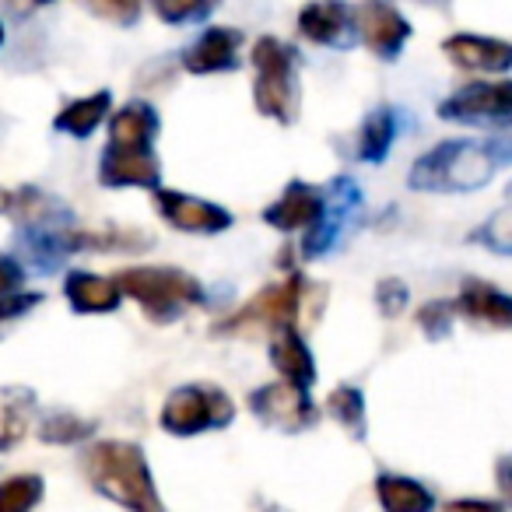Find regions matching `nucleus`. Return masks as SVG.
<instances>
[{
  "label": "nucleus",
  "mask_w": 512,
  "mask_h": 512,
  "mask_svg": "<svg viewBox=\"0 0 512 512\" xmlns=\"http://www.w3.org/2000/svg\"><path fill=\"white\" fill-rule=\"evenodd\" d=\"M158 130V120L151 113V106L134 102V106L120 109L113 116V148L116 151H148L151 137Z\"/></svg>",
  "instance_id": "f3484780"
},
{
  "label": "nucleus",
  "mask_w": 512,
  "mask_h": 512,
  "mask_svg": "<svg viewBox=\"0 0 512 512\" xmlns=\"http://www.w3.org/2000/svg\"><path fill=\"white\" fill-rule=\"evenodd\" d=\"M102 183L106 186H155L158 158L151 151H116L109 148L102 158Z\"/></svg>",
  "instance_id": "ddd939ff"
},
{
  "label": "nucleus",
  "mask_w": 512,
  "mask_h": 512,
  "mask_svg": "<svg viewBox=\"0 0 512 512\" xmlns=\"http://www.w3.org/2000/svg\"><path fill=\"white\" fill-rule=\"evenodd\" d=\"M390 141H393V116L386 113V109H379V113H372L369 120H365L362 127V158L365 162H379V158L390 151Z\"/></svg>",
  "instance_id": "b1692460"
},
{
  "label": "nucleus",
  "mask_w": 512,
  "mask_h": 512,
  "mask_svg": "<svg viewBox=\"0 0 512 512\" xmlns=\"http://www.w3.org/2000/svg\"><path fill=\"white\" fill-rule=\"evenodd\" d=\"M456 306L470 316V320H481L488 327H512V299L488 285H467Z\"/></svg>",
  "instance_id": "a211bd4d"
},
{
  "label": "nucleus",
  "mask_w": 512,
  "mask_h": 512,
  "mask_svg": "<svg viewBox=\"0 0 512 512\" xmlns=\"http://www.w3.org/2000/svg\"><path fill=\"white\" fill-rule=\"evenodd\" d=\"M446 512H502V505H491V502H449Z\"/></svg>",
  "instance_id": "f704fd0d"
},
{
  "label": "nucleus",
  "mask_w": 512,
  "mask_h": 512,
  "mask_svg": "<svg viewBox=\"0 0 512 512\" xmlns=\"http://www.w3.org/2000/svg\"><path fill=\"white\" fill-rule=\"evenodd\" d=\"M36 302H39V295H15V299H4V302H0V323L22 316L25 309L36 306Z\"/></svg>",
  "instance_id": "c756f323"
},
{
  "label": "nucleus",
  "mask_w": 512,
  "mask_h": 512,
  "mask_svg": "<svg viewBox=\"0 0 512 512\" xmlns=\"http://www.w3.org/2000/svg\"><path fill=\"white\" fill-rule=\"evenodd\" d=\"M498 488H502V495L512 502V456L498 460Z\"/></svg>",
  "instance_id": "72a5a7b5"
},
{
  "label": "nucleus",
  "mask_w": 512,
  "mask_h": 512,
  "mask_svg": "<svg viewBox=\"0 0 512 512\" xmlns=\"http://www.w3.org/2000/svg\"><path fill=\"white\" fill-rule=\"evenodd\" d=\"M120 285L99 274H71L67 278V299L81 313H113L120 306Z\"/></svg>",
  "instance_id": "dca6fc26"
},
{
  "label": "nucleus",
  "mask_w": 512,
  "mask_h": 512,
  "mask_svg": "<svg viewBox=\"0 0 512 512\" xmlns=\"http://www.w3.org/2000/svg\"><path fill=\"white\" fill-rule=\"evenodd\" d=\"M242 36L232 29H207L197 43L186 50L183 64L193 74H211V71H228L235 67V50H239Z\"/></svg>",
  "instance_id": "f8f14e48"
},
{
  "label": "nucleus",
  "mask_w": 512,
  "mask_h": 512,
  "mask_svg": "<svg viewBox=\"0 0 512 512\" xmlns=\"http://www.w3.org/2000/svg\"><path fill=\"white\" fill-rule=\"evenodd\" d=\"M92 11L102 18H113V22H130V18H137V4H95Z\"/></svg>",
  "instance_id": "2f4dec72"
},
{
  "label": "nucleus",
  "mask_w": 512,
  "mask_h": 512,
  "mask_svg": "<svg viewBox=\"0 0 512 512\" xmlns=\"http://www.w3.org/2000/svg\"><path fill=\"white\" fill-rule=\"evenodd\" d=\"M495 162H491L488 148L467 141H449L428 151L411 172V186L421 190H474V186L488 183Z\"/></svg>",
  "instance_id": "f03ea898"
},
{
  "label": "nucleus",
  "mask_w": 512,
  "mask_h": 512,
  "mask_svg": "<svg viewBox=\"0 0 512 512\" xmlns=\"http://www.w3.org/2000/svg\"><path fill=\"white\" fill-rule=\"evenodd\" d=\"M358 29H362V39L369 43V50L379 53V57H393L404 46L407 32H411L404 18L393 8H386V4H365L358 11Z\"/></svg>",
  "instance_id": "9b49d317"
},
{
  "label": "nucleus",
  "mask_w": 512,
  "mask_h": 512,
  "mask_svg": "<svg viewBox=\"0 0 512 512\" xmlns=\"http://www.w3.org/2000/svg\"><path fill=\"white\" fill-rule=\"evenodd\" d=\"M299 25H302V36L316 39V43H348L351 36V25H348V8L341 4H313L299 15Z\"/></svg>",
  "instance_id": "6ab92c4d"
},
{
  "label": "nucleus",
  "mask_w": 512,
  "mask_h": 512,
  "mask_svg": "<svg viewBox=\"0 0 512 512\" xmlns=\"http://www.w3.org/2000/svg\"><path fill=\"white\" fill-rule=\"evenodd\" d=\"M376 491H379V502H383L386 512H428L432 509V495H428L418 481H411V477L386 474V477H379Z\"/></svg>",
  "instance_id": "aec40b11"
},
{
  "label": "nucleus",
  "mask_w": 512,
  "mask_h": 512,
  "mask_svg": "<svg viewBox=\"0 0 512 512\" xmlns=\"http://www.w3.org/2000/svg\"><path fill=\"white\" fill-rule=\"evenodd\" d=\"M43 498V481L36 474H15L0 484V512H32Z\"/></svg>",
  "instance_id": "5701e85b"
},
{
  "label": "nucleus",
  "mask_w": 512,
  "mask_h": 512,
  "mask_svg": "<svg viewBox=\"0 0 512 512\" xmlns=\"http://www.w3.org/2000/svg\"><path fill=\"white\" fill-rule=\"evenodd\" d=\"M109 113V92H95L88 99H78L57 116V130L74 137H88Z\"/></svg>",
  "instance_id": "412c9836"
},
{
  "label": "nucleus",
  "mask_w": 512,
  "mask_h": 512,
  "mask_svg": "<svg viewBox=\"0 0 512 512\" xmlns=\"http://www.w3.org/2000/svg\"><path fill=\"white\" fill-rule=\"evenodd\" d=\"M0 43H4V29H0Z\"/></svg>",
  "instance_id": "c9c22d12"
},
{
  "label": "nucleus",
  "mask_w": 512,
  "mask_h": 512,
  "mask_svg": "<svg viewBox=\"0 0 512 512\" xmlns=\"http://www.w3.org/2000/svg\"><path fill=\"white\" fill-rule=\"evenodd\" d=\"M256 64V109L274 120H292L299 109V88H295V50L281 39L264 36L253 46Z\"/></svg>",
  "instance_id": "7ed1b4c3"
},
{
  "label": "nucleus",
  "mask_w": 512,
  "mask_h": 512,
  "mask_svg": "<svg viewBox=\"0 0 512 512\" xmlns=\"http://www.w3.org/2000/svg\"><path fill=\"white\" fill-rule=\"evenodd\" d=\"M120 292L137 299L151 316H176L183 306H193L200 299V288L190 274L176 271V267H137V271H123L116 278Z\"/></svg>",
  "instance_id": "20e7f679"
},
{
  "label": "nucleus",
  "mask_w": 512,
  "mask_h": 512,
  "mask_svg": "<svg viewBox=\"0 0 512 512\" xmlns=\"http://www.w3.org/2000/svg\"><path fill=\"white\" fill-rule=\"evenodd\" d=\"M207 11V4H172V0H165V4H158V15L165 18V22H183V18H197V15H204Z\"/></svg>",
  "instance_id": "c85d7f7f"
},
{
  "label": "nucleus",
  "mask_w": 512,
  "mask_h": 512,
  "mask_svg": "<svg viewBox=\"0 0 512 512\" xmlns=\"http://www.w3.org/2000/svg\"><path fill=\"white\" fill-rule=\"evenodd\" d=\"M232 400L221 390H207V386H183L176 390L162 407V425L176 435H193L214 425H228L232 421Z\"/></svg>",
  "instance_id": "39448f33"
},
{
  "label": "nucleus",
  "mask_w": 512,
  "mask_h": 512,
  "mask_svg": "<svg viewBox=\"0 0 512 512\" xmlns=\"http://www.w3.org/2000/svg\"><path fill=\"white\" fill-rule=\"evenodd\" d=\"M446 120H495V116H512V81H495V85H467L442 102L439 109Z\"/></svg>",
  "instance_id": "0eeeda50"
},
{
  "label": "nucleus",
  "mask_w": 512,
  "mask_h": 512,
  "mask_svg": "<svg viewBox=\"0 0 512 512\" xmlns=\"http://www.w3.org/2000/svg\"><path fill=\"white\" fill-rule=\"evenodd\" d=\"M253 411L264 421L281 425V428H299L313 418V407H309L306 390L295 383H271V386H264V390H256Z\"/></svg>",
  "instance_id": "1a4fd4ad"
},
{
  "label": "nucleus",
  "mask_w": 512,
  "mask_h": 512,
  "mask_svg": "<svg viewBox=\"0 0 512 512\" xmlns=\"http://www.w3.org/2000/svg\"><path fill=\"white\" fill-rule=\"evenodd\" d=\"M446 320H449L446 306H425V313H421V323H425L432 334H442V330H446Z\"/></svg>",
  "instance_id": "473e14b6"
},
{
  "label": "nucleus",
  "mask_w": 512,
  "mask_h": 512,
  "mask_svg": "<svg viewBox=\"0 0 512 512\" xmlns=\"http://www.w3.org/2000/svg\"><path fill=\"white\" fill-rule=\"evenodd\" d=\"M264 218L274 228H285V232H292V228H316L323 218V197L316 186L288 183V190L278 197V204L267 207Z\"/></svg>",
  "instance_id": "9d476101"
},
{
  "label": "nucleus",
  "mask_w": 512,
  "mask_h": 512,
  "mask_svg": "<svg viewBox=\"0 0 512 512\" xmlns=\"http://www.w3.org/2000/svg\"><path fill=\"white\" fill-rule=\"evenodd\" d=\"M330 411H334V418L341 421L344 428H351L355 435L365 428V404H362V393L351 390V386H341V390L330 393Z\"/></svg>",
  "instance_id": "393cba45"
},
{
  "label": "nucleus",
  "mask_w": 512,
  "mask_h": 512,
  "mask_svg": "<svg viewBox=\"0 0 512 512\" xmlns=\"http://www.w3.org/2000/svg\"><path fill=\"white\" fill-rule=\"evenodd\" d=\"M32 393L25 390H0V449H11L29 428Z\"/></svg>",
  "instance_id": "4be33fe9"
},
{
  "label": "nucleus",
  "mask_w": 512,
  "mask_h": 512,
  "mask_svg": "<svg viewBox=\"0 0 512 512\" xmlns=\"http://www.w3.org/2000/svg\"><path fill=\"white\" fill-rule=\"evenodd\" d=\"M85 467L92 484L109 495L113 502H120L130 512H165L158 502V491L151 484L148 463H144L141 449L130 442H99L88 449Z\"/></svg>",
  "instance_id": "f257e3e1"
},
{
  "label": "nucleus",
  "mask_w": 512,
  "mask_h": 512,
  "mask_svg": "<svg viewBox=\"0 0 512 512\" xmlns=\"http://www.w3.org/2000/svg\"><path fill=\"white\" fill-rule=\"evenodd\" d=\"M299 306H302V281L295 278L281 281V285L264 288L235 320L225 323V330H242L249 323V327H271L278 334V330L292 327V320L299 316Z\"/></svg>",
  "instance_id": "423d86ee"
},
{
  "label": "nucleus",
  "mask_w": 512,
  "mask_h": 512,
  "mask_svg": "<svg viewBox=\"0 0 512 512\" xmlns=\"http://www.w3.org/2000/svg\"><path fill=\"white\" fill-rule=\"evenodd\" d=\"M446 53L460 67H474V71H505V67L512 64L509 43L481 39V36H453L446 43Z\"/></svg>",
  "instance_id": "4468645a"
},
{
  "label": "nucleus",
  "mask_w": 512,
  "mask_h": 512,
  "mask_svg": "<svg viewBox=\"0 0 512 512\" xmlns=\"http://www.w3.org/2000/svg\"><path fill=\"white\" fill-rule=\"evenodd\" d=\"M271 362L278 365L281 372L288 376V383L302 386L306 390L309 383L316 379V369H313V355H309V348L302 344V337L295 334L292 327L278 330L271 341Z\"/></svg>",
  "instance_id": "2eb2a0df"
},
{
  "label": "nucleus",
  "mask_w": 512,
  "mask_h": 512,
  "mask_svg": "<svg viewBox=\"0 0 512 512\" xmlns=\"http://www.w3.org/2000/svg\"><path fill=\"white\" fill-rule=\"evenodd\" d=\"M376 299H379V309H383L386 316H397L407 302V288L400 285V281H383L379 292H376Z\"/></svg>",
  "instance_id": "cd10ccee"
},
{
  "label": "nucleus",
  "mask_w": 512,
  "mask_h": 512,
  "mask_svg": "<svg viewBox=\"0 0 512 512\" xmlns=\"http://www.w3.org/2000/svg\"><path fill=\"white\" fill-rule=\"evenodd\" d=\"M484 239H488V246L502 249V253H512V207L498 211L495 218L488 221V228H484Z\"/></svg>",
  "instance_id": "bb28decb"
},
{
  "label": "nucleus",
  "mask_w": 512,
  "mask_h": 512,
  "mask_svg": "<svg viewBox=\"0 0 512 512\" xmlns=\"http://www.w3.org/2000/svg\"><path fill=\"white\" fill-rule=\"evenodd\" d=\"M88 428H92V425H85V421L71 418V414H57V418L43 421L39 435H43L46 442H78L81 435H88Z\"/></svg>",
  "instance_id": "a878e982"
},
{
  "label": "nucleus",
  "mask_w": 512,
  "mask_h": 512,
  "mask_svg": "<svg viewBox=\"0 0 512 512\" xmlns=\"http://www.w3.org/2000/svg\"><path fill=\"white\" fill-rule=\"evenodd\" d=\"M18 281H22V271H18L11 260H0V302L11 299V292L18 288Z\"/></svg>",
  "instance_id": "7c9ffc66"
},
{
  "label": "nucleus",
  "mask_w": 512,
  "mask_h": 512,
  "mask_svg": "<svg viewBox=\"0 0 512 512\" xmlns=\"http://www.w3.org/2000/svg\"><path fill=\"white\" fill-rule=\"evenodd\" d=\"M158 211L179 228V232H221L228 228L232 214L221 211V207L207 204V200L186 197V193H172V190H158L155 197Z\"/></svg>",
  "instance_id": "6e6552de"
}]
</instances>
